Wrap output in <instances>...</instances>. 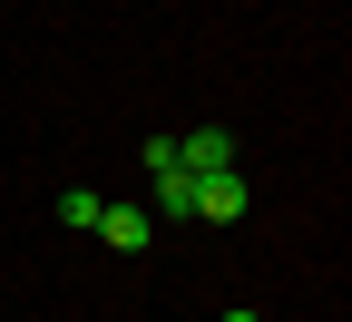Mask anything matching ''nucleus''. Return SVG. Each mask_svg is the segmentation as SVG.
I'll return each instance as SVG.
<instances>
[{
  "label": "nucleus",
  "mask_w": 352,
  "mask_h": 322,
  "mask_svg": "<svg viewBox=\"0 0 352 322\" xmlns=\"http://www.w3.org/2000/svg\"><path fill=\"white\" fill-rule=\"evenodd\" d=\"M147 186H157V215H176V225L196 215V176L176 166V137H147Z\"/></svg>",
  "instance_id": "nucleus-1"
},
{
  "label": "nucleus",
  "mask_w": 352,
  "mask_h": 322,
  "mask_svg": "<svg viewBox=\"0 0 352 322\" xmlns=\"http://www.w3.org/2000/svg\"><path fill=\"white\" fill-rule=\"evenodd\" d=\"M196 215H206V225H235V215H245V166L196 176Z\"/></svg>",
  "instance_id": "nucleus-2"
},
{
  "label": "nucleus",
  "mask_w": 352,
  "mask_h": 322,
  "mask_svg": "<svg viewBox=\"0 0 352 322\" xmlns=\"http://www.w3.org/2000/svg\"><path fill=\"white\" fill-rule=\"evenodd\" d=\"M98 235H108L118 254H147V244H157V215H147V205H98Z\"/></svg>",
  "instance_id": "nucleus-3"
},
{
  "label": "nucleus",
  "mask_w": 352,
  "mask_h": 322,
  "mask_svg": "<svg viewBox=\"0 0 352 322\" xmlns=\"http://www.w3.org/2000/svg\"><path fill=\"white\" fill-rule=\"evenodd\" d=\"M176 166H186V176H215V166H235V137H226V127H196L186 147H176Z\"/></svg>",
  "instance_id": "nucleus-4"
},
{
  "label": "nucleus",
  "mask_w": 352,
  "mask_h": 322,
  "mask_svg": "<svg viewBox=\"0 0 352 322\" xmlns=\"http://www.w3.org/2000/svg\"><path fill=\"white\" fill-rule=\"evenodd\" d=\"M226 322H264V312H226Z\"/></svg>",
  "instance_id": "nucleus-5"
}]
</instances>
